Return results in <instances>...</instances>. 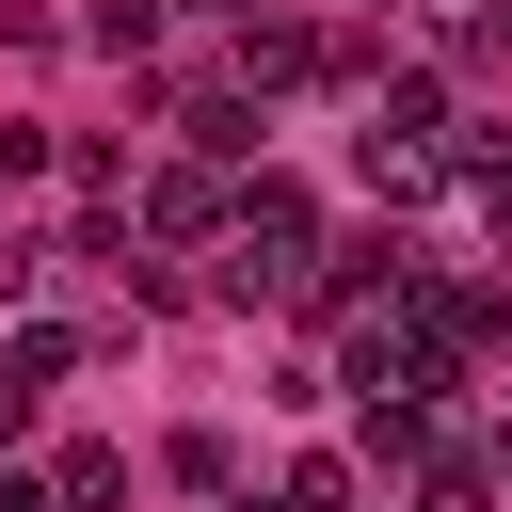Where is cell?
Here are the masks:
<instances>
[{
	"instance_id": "obj_1",
	"label": "cell",
	"mask_w": 512,
	"mask_h": 512,
	"mask_svg": "<svg viewBox=\"0 0 512 512\" xmlns=\"http://www.w3.org/2000/svg\"><path fill=\"white\" fill-rule=\"evenodd\" d=\"M224 256H240V288H304V272H320V208H304L288 176H256L240 224H224Z\"/></svg>"
},
{
	"instance_id": "obj_2",
	"label": "cell",
	"mask_w": 512,
	"mask_h": 512,
	"mask_svg": "<svg viewBox=\"0 0 512 512\" xmlns=\"http://www.w3.org/2000/svg\"><path fill=\"white\" fill-rule=\"evenodd\" d=\"M64 368H80V336H48V320H32V336H0V432H32V400H48Z\"/></svg>"
},
{
	"instance_id": "obj_3",
	"label": "cell",
	"mask_w": 512,
	"mask_h": 512,
	"mask_svg": "<svg viewBox=\"0 0 512 512\" xmlns=\"http://www.w3.org/2000/svg\"><path fill=\"white\" fill-rule=\"evenodd\" d=\"M240 80H256V96L320 80V32H304V16H240Z\"/></svg>"
},
{
	"instance_id": "obj_4",
	"label": "cell",
	"mask_w": 512,
	"mask_h": 512,
	"mask_svg": "<svg viewBox=\"0 0 512 512\" xmlns=\"http://www.w3.org/2000/svg\"><path fill=\"white\" fill-rule=\"evenodd\" d=\"M176 144H192V160H240V144H256V80H208V96H176Z\"/></svg>"
},
{
	"instance_id": "obj_5",
	"label": "cell",
	"mask_w": 512,
	"mask_h": 512,
	"mask_svg": "<svg viewBox=\"0 0 512 512\" xmlns=\"http://www.w3.org/2000/svg\"><path fill=\"white\" fill-rule=\"evenodd\" d=\"M144 224L160 240H208V224H240V192H208V160H176V176H144Z\"/></svg>"
},
{
	"instance_id": "obj_6",
	"label": "cell",
	"mask_w": 512,
	"mask_h": 512,
	"mask_svg": "<svg viewBox=\"0 0 512 512\" xmlns=\"http://www.w3.org/2000/svg\"><path fill=\"white\" fill-rule=\"evenodd\" d=\"M448 160L480 176V224H496V256H512V128H448Z\"/></svg>"
},
{
	"instance_id": "obj_7",
	"label": "cell",
	"mask_w": 512,
	"mask_h": 512,
	"mask_svg": "<svg viewBox=\"0 0 512 512\" xmlns=\"http://www.w3.org/2000/svg\"><path fill=\"white\" fill-rule=\"evenodd\" d=\"M48 496H64V512H112V496H128V448H64Z\"/></svg>"
},
{
	"instance_id": "obj_8",
	"label": "cell",
	"mask_w": 512,
	"mask_h": 512,
	"mask_svg": "<svg viewBox=\"0 0 512 512\" xmlns=\"http://www.w3.org/2000/svg\"><path fill=\"white\" fill-rule=\"evenodd\" d=\"M400 32H448V48H512L496 0H400Z\"/></svg>"
},
{
	"instance_id": "obj_9",
	"label": "cell",
	"mask_w": 512,
	"mask_h": 512,
	"mask_svg": "<svg viewBox=\"0 0 512 512\" xmlns=\"http://www.w3.org/2000/svg\"><path fill=\"white\" fill-rule=\"evenodd\" d=\"M160 16H176V0H96V16H80V48H112V64H128V48H160Z\"/></svg>"
},
{
	"instance_id": "obj_10",
	"label": "cell",
	"mask_w": 512,
	"mask_h": 512,
	"mask_svg": "<svg viewBox=\"0 0 512 512\" xmlns=\"http://www.w3.org/2000/svg\"><path fill=\"white\" fill-rule=\"evenodd\" d=\"M224 512H304V496H224Z\"/></svg>"
}]
</instances>
